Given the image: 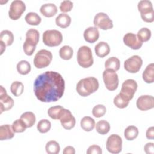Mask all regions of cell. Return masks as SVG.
Segmentation results:
<instances>
[{
	"mask_svg": "<svg viewBox=\"0 0 154 154\" xmlns=\"http://www.w3.org/2000/svg\"><path fill=\"white\" fill-rule=\"evenodd\" d=\"M65 89V82L61 75L54 71H46L38 75L34 82V94L43 102H56L61 98Z\"/></svg>",
	"mask_w": 154,
	"mask_h": 154,
	"instance_id": "1",
	"label": "cell"
},
{
	"mask_svg": "<svg viewBox=\"0 0 154 154\" xmlns=\"http://www.w3.org/2000/svg\"><path fill=\"white\" fill-rule=\"evenodd\" d=\"M99 84L94 77H87L80 79L76 84L77 93L81 96L86 97L97 90Z\"/></svg>",
	"mask_w": 154,
	"mask_h": 154,
	"instance_id": "2",
	"label": "cell"
},
{
	"mask_svg": "<svg viewBox=\"0 0 154 154\" xmlns=\"http://www.w3.org/2000/svg\"><path fill=\"white\" fill-rule=\"evenodd\" d=\"M77 61L83 68H88L93 64V58L91 49L87 46H81L77 52Z\"/></svg>",
	"mask_w": 154,
	"mask_h": 154,
	"instance_id": "3",
	"label": "cell"
},
{
	"mask_svg": "<svg viewBox=\"0 0 154 154\" xmlns=\"http://www.w3.org/2000/svg\"><path fill=\"white\" fill-rule=\"evenodd\" d=\"M138 10L143 21L151 23L154 20V11L151 1L141 0L138 3Z\"/></svg>",
	"mask_w": 154,
	"mask_h": 154,
	"instance_id": "4",
	"label": "cell"
},
{
	"mask_svg": "<svg viewBox=\"0 0 154 154\" xmlns=\"http://www.w3.org/2000/svg\"><path fill=\"white\" fill-rule=\"evenodd\" d=\"M63 41V35L61 32L56 29L45 31L43 34V43L49 47L57 46Z\"/></svg>",
	"mask_w": 154,
	"mask_h": 154,
	"instance_id": "5",
	"label": "cell"
},
{
	"mask_svg": "<svg viewBox=\"0 0 154 154\" xmlns=\"http://www.w3.org/2000/svg\"><path fill=\"white\" fill-rule=\"evenodd\" d=\"M52 60L51 52L46 49L38 51L34 58V64L37 69H43L49 65Z\"/></svg>",
	"mask_w": 154,
	"mask_h": 154,
	"instance_id": "6",
	"label": "cell"
},
{
	"mask_svg": "<svg viewBox=\"0 0 154 154\" xmlns=\"http://www.w3.org/2000/svg\"><path fill=\"white\" fill-rule=\"evenodd\" d=\"M103 80L106 88L109 91L116 90L119 85V77L116 72L105 69L102 74Z\"/></svg>",
	"mask_w": 154,
	"mask_h": 154,
	"instance_id": "7",
	"label": "cell"
},
{
	"mask_svg": "<svg viewBox=\"0 0 154 154\" xmlns=\"http://www.w3.org/2000/svg\"><path fill=\"white\" fill-rule=\"evenodd\" d=\"M93 23L96 28L103 30H107L113 28L112 20L107 14L100 12L96 14L94 17Z\"/></svg>",
	"mask_w": 154,
	"mask_h": 154,
	"instance_id": "8",
	"label": "cell"
},
{
	"mask_svg": "<svg viewBox=\"0 0 154 154\" xmlns=\"http://www.w3.org/2000/svg\"><path fill=\"white\" fill-rule=\"evenodd\" d=\"M107 150L111 153H119L122 149V139L117 134H112L107 139L106 143Z\"/></svg>",
	"mask_w": 154,
	"mask_h": 154,
	"instance_id": "9",
	"label": "cell"
},
{
	"mask_svg": "<svg viewBox=\"0 0 154 154\" xmlns=\"http://www.w3.org/2000/svg\"><path fill=\"white\" fill-rule=\"evenodd\" d=\"M26 5L21 0H14L11 2L8 11L9 17L12 20L19 19L25 11Z\"/></svg>",
	"mask_w": 154,
	"mask_h": 154,
	"instance_id": "10",
	"label": "cell"
},
{
	"mask_svg": "<svg viewBox=\"0 0 154 154\" xmlns=\"http://www.w3.org/2000/svg\"><path fill=\"white\" fill-rule=\"evenodd\" d=\"M142 64L143 60L138 55H135L125 61L124 68L129 73H135L140 70Z\"/></svg>",
	"mask_w": 154,
	"mask_h": 154,
	"instance_id": "11",
	"label": "cell"
},
{
	"mask_svg": "<svg viewBox=\"0 0 154 154\" xmlns=\"http://www.w3.org/2000/svg\"><path fill=\"white\" fill-rule=\"evenodd\" d=\"M137 83L134 79H126L122 85L120 93L128 97L129 100H131L137 90Z\"/></svg>",
	"mask_w": 154,
	"mask_h": 154,
	"instance_id": "12",
	"label": "cell"
},
{
	"mask_svg": "<svg viewBox=\"0 0 154 154\" xmlns=\"http://www.w3.org/2000/svg\"><path fill=\"white\" fill-rule=\"evenodd\" d=\"M60 120L62 126L67 130H70L74 128L76 124L75 117L72 115L70 111L65 108L62 111Z\"/></svg>",
	"mask_w": 154,
	"mask_h": 154,
	"instance_id": "13",
	"label": "cell"
},
{
	"mask_svg": "<svg viewBox=\"0 0 154 154\" xmlns=\"http://www.w3.org/2000/svg\"><path fill=\"white\" fill-rule=\"evenodd\" d=\"M14 106L13 99L9 96L6 91V90L1 85L0 91V113L1 114L3 111H8L13 108Z\"/></svg>",
	"mask_w": 154,
	"mask_h": 154,
	"instance_id": "14",
	"label": "cell"
},
{
	"mask_svg": "<svg viewBox=\"0 0 154 154\" xmlns=\"http://www.w3.org/2000/svg\"><path fill=\"white\" fill-rule=\"evenodd\" d=\"M137 107L141 111H147L154 107V98L150 95H142L136 102Z\"/></svg>",
	"mask_w": 154,
	"mask_h": 154,
	"instance_id": "15",
	"label": "cell"
},
{
	"mask_svg": "<svg viewBox=\"0 0 154 154\" xmlns=\"http://www.w3.org/2000/svg\"><path fill=\"white\" fill-rule=\"evenodd\" d=\"M123 39L125 45L134 50L139 49L143 45V43L139 40L137 35L132 32L126 33Z\"/></svg>",
	"mask_w": 154,
	"mask_h": 154,
	"instance_id": "16",
	"label": "cell"
},
{
	"mask_svg": "<svg viewBox=\"0 0 154 154\" xmlns=\"http://www.w3.org/2000/svg\"><path fill=\"white\" fill-rule=\"evenodd\" d=\"M99 37V31L97 28L95 26H90L85 29L84 32V40L90 43L96 42Z\"/></svg>",
	"mask_w": 154,
	"mask_h": 154,
	"instance_id": "17",
	"label": "cell"
},
{
	"mask_svg": "<svg viewBox=\"0 0 154 154\" xmlns=\"http://www.w3.org/2000/svg\"><path fill=\"white\" fill-rule=\"evenodd\" d=\"M40 37L39 32L34 28L29 29L26 33V40L25 42L33 46H37Z\"/></svg>",
	"mask_w": 154,
	"mask_h": 154,
	"instance_id": "18",
	"label": "cell"
},
{
	"mask_svg": "<svg viewBox=\"0 0 154 154\" xmlns=\"http://www.w3.org/2000/svg\"><path fill=\"white\" fill-rule=\"evenodd\" d=\"M40 11L44 16L46 17H51L57 14V7L52 3L44 4L40 7Z\"/></svg>",
	"mask_w": 154,
	"mask_h": 154,
	"instance_id": "19",
	"label": "cell"
},
{
	"mask_svg": "<svg viewBox=\"0 0 154 154\" xmlns=\"http://www.w3.org/2000/svg\"><path fill=\"white\" fill-rule=\"evenodd\" d=\"M94 51L97 57L103 58L109 54L110 47L106 42H100L95 46Z\"/></svg>",
	"mask_w": 154,
	"mask_h": 154,
	"instance_id": "20",
	"label": "cell"
},
{
	"mask_svg": "<svg viewBox=\"0 0 154 154\" xmlns=\"http://www.w3.org/2000/svg\"><path fill=\"white\" fill-rule=\"evenodd\" d=\"M14 132L10 125H3L0 126V140L1 141L13 138Z\"/></svg>",
	"mask_w": 154,
	"mask_h": 154,
	"instance_id": "21",
	"label": "cell"
},
{
	"mask_svg": "<svg viewBox=\"0 0 154 154\" xmlns=\"http://www.w3.org/2000/svg\"><path fill=\"white\" fill-rule=\"evenodd\" d=\"M56 25L61 28L68 27L71 23V17L66 13H60L55 19Z\"/></svg>",
	"mask_w": 154,
	"mask_h": 154,
	"instance_id": "22",
	"label": "cell"
},
{
	"mask_svg": "<svg viewBox=\"0 0 154 154\" xmlns=\"http://www.w3.org/2000/svg\"><path fill=\"white\" fill-rule=\"evenodd\" d=\"M143 79L146 83H153L154 81V64H149L143 73Z\"/></svg>",
	"mask_w": 154,
	"mask_h": 154,
	"instance_id": "23",
	"label": "cell"
},
{
	"mask_svg": "<svg viewBox=\"0 0 154 154\" xmlns=\"http://www.w3.org/2000/svg\"><path fill=\"white\" fill-rule=\"evenodd\" d=\"M129 99L128 97L123 94L122 93H119L114 98V104L119 108L123 109L126 107L129 104Z\"/></svg>",
	"mask_w": 154,
	"mask_h": 154,
	"instance_id": "24",
	"label": "cell"
},
{
	"mask_svg": "<svg viewBox=\"0 0 154 154\" xmlns=\"http://www.w3.org/2000/svg\"><path fill=\"white\" fill-rule=\"evenodd\" d=\"M80 125L83 130L89 132L94 129L95 126V121L90 116H85L81 119Z\"/></svg>",
	"mask_w": 154,
	"mask_h": 154,
	"instance_id": "25",
	"label": "cell"
},
{
	"mask_svg": "<svg viewBox=\"0 0 154 154\" xmlns=\"http://www.w3.org/2000/svg\"><path fill=\"white\" fill-rule=\"evenodd\" d=\"M20 119L24 122L27 128L32 127L35 123V114L31 111H27L23 113Z\"/></svg>",
	"mask_w": 154,
	"mask_h": 154,
	"instance_id": "26",
	"label": "cell"
},
{
	"mask_svg": "<svg viewBox=\"0 0 154 154\" xmlns=\"http://www.w3.org/2000/svg\"><path fill=\"white\" fill-rule=\"evenodd\" d=\"M120 66V60L116 57H111L107 59L105 63V69H110L114 72L119 70Z\"/></svg>",
	"mask_w": 154,
	"mask_h": 154,
	"instance_id": "27",
	"label": "cell"
},
{
	"mask_svg": "<svg viewBox=\"0 0 154 154\" xmlns=\"http://www.w3.org/2000/svg\"><path fill=\"white\" fill-rule=\"evenodd\" d=\"M14 41V35L9 30H3L0 33V42H3L6 46H10Z\"/></svg>",
	"mask_w": 154,
	"mask_h": 154,
	"instance_id": "28",
	"label": "cell"
},
{
	"mask_svg": "<svg viewBox=\"0 0 154 154\" xmlns=\"http://www.w3.org/2000/svg\"><path fill=\"white\" fill-rule=\"evenodd\" d=\"M138 135V129L135 126H128L124 131L125 138L129 141H132L135 139Z\"/></svg>",
	"mask_w": 154,
	"mask_h": 154,
	"instance_id": "29",
	"label": "cell"
},
{
	"mask_svg": "<svg viewBox=\"0 0 154 154\" xmlns=\"http://www.w3.org/2000/svg\"><path fill=\"white\" fill-rule=\"evenodd\" d=\"M25 20L30 25H38L40 23L42 19L36 13L29 12L25 16Z\"/></svg>",
	"mask_w": 154,
	"mask_h": 154,
	"instance_id": "30",
	"label": "cell"
},
{
	"mask_svg": "<svg viewBox=\"0 0 154 154\" xmlns=\"http://www.w3.org/2000/svg\"><path fill=\"white\" fill-rule=\"evenodd\" d=\"M96 130L101 135L106 134L110 130V125L108 122L105 120H99L96 123Z\"/></svg>",
	"mask_w": 154,
	"mask_h": 154,
	"instance_id": "31",
	"label": "cell"
},
{
	"mask_svg": "<svg viewBox=\"0 0 154 154\" xmlns=\"http://www.w3.org/2000/svg\"><path fill=\"white\" fill-rule=\"evenodd\" d=\"M17 72L23 75L28 74L31 71V65L30 63L26 60L20 61L16 66Z\"/></svg>",
	"mask_w": 154,
	"mask_h": 154,
	"instance_id": "32",
	"label": "cell"
},
{
	"mask_svg": "<svg viewBox=\"0 0 154 154\" xmlns=\"http://www.w3.org/2000/svg\"><path fill=\"white\" fill-rule=\"evenodd\" d=\"M73 53V49L68 45L63 46L60 48L59 51L60 57L64 60H70L72 58Z\"/></svg>",
	"mask_w": 154,
	"mask_h": 154,
	"instance_id": "33",
	"label": "cell"
},
{
	"mask_svg": "<svg viewBox=\"0 0 154 154\" xmlns=\"http://www.w3.org/2000/svg\"><path fill=\"white\" fill-rule=\"evenodd\" d=\"M24 90V86L22 82L20 81H14L10 86V91L12 94L16 97L20 96Z\"/></svg>",
	"mask_w": 154,
	"mask_h": 154,
	"instance_id": "34",
	"label": "cell"
},
{
	"mask_svg": "<svg viewBox=\"0 0 154 154\" xmlns=\"http://www.w3.org/2000/svg\"><path fill=\"white\" fill-rule=\"evenodd\" d=\"M45 149L48 154H58L60 152V147L56 141L51 140L46 143Z\"/></svg>",
	"mask_w": 154,
	"mask_h": 154,
	"instance_id": "35",
	"label": "cell"
},
{
	"mask_svg": "<svg viewBox=\"0 0 154 154\" xmlns=\"http://www.w3.org/2000/svg\"><path fill=\"white\" fill-rule=\"evenodd\" d=\"M64 108L60 105H57L50 107L48 111V116L54 120L60 119L61 114Z\"/></svg>",
	"mask_w": 154,
	"mask_h": 154,
	"instance_id": "36",
	"label": "cell"
},
{
	"mask_svg": "<svg viewBox=\"0 0 154 154\" xmlns=\"http://www.w3.org/2000/svg\"><path fill=\"white\" fill-rule=\"evenodd\" d=\"M137 36L142 43L147 42L151 37V31L147 28H142L138 31Z\"/></svg>",
	"mask_w": 154,
	"mask_h": 154,
	"instance_id": "37",
	"label": "cell"
},
{
	"mask_svg": "<svg viewBox=\"0 0 154 154\" xmlns=\"http://www.w3.org/2000/svg\"><path fill=\"white\" fill-rule=\"evenodd\" d=\"M51 128V122L47 119H42L40 120L37 125V130L40 133H46L48 132Z\"/></svg>",
	"mask_w": 154,
	"mask_h": 154,
	"instance_id": "38",
	"label": "cell"
},
{
	"mask_svg": "<svg viewBox=\"0 0 154 154\" xmlns=\"http://www.w3.org/2000/svg\"><path fill=\"white\" fill-rule=\"evenodd\" d=\"M12 129L13 131L16 133H20L23 132L25 131L26 128H27L26 125L24 122L20 119L16 120L12 124Z\"/></svg>",
	"mask_w": 154,
	"mask_h": 154,
	"instance_id": "39",
	"label": "cell"
},
{
	"mask_svg": "<svg viewBox=\"0 0 154 154\" xmlns=\"http://www.w3.org/2000/svg\"><path fill=\"white\" fill-rule=\"evenodd\" d=\"M106 108L105 106H104L103 105L99 104L93 107L92 110V114L94 117L99 118L103 116L106 113Z\"/></svg>",
	"mask_w": 154,
	"mask_h": 154,
	"instance_id": "40",
	"label": "cell"
},
{
	"mask_svg": "<svg viewBox=\"0 0 154 154\" xmlns=\"http://www.w3.org/2000/svg\"><path fill=\"white\" fill-rule=\"evenodd\" d=\"M73 2L69 0H65L61 2L60 9L61 12L66 13L70 11L73 8Z\"/></svg>",
	"mask_w": 154,
	"mask_h": 154,
	"instance_id": "41",
	"label": "cell"
},
{
	"mask_svg": "<svg viewBox=\"0 0 154 154\" xmlns=\"http://www.w3.org/2000/svg\"><path fill=\"white\" fill-rule=\"evenodd\" d=\"M102 153V149L97 145H91L87 150V154H101Z\"/></svg>",
	"mask_w": 154,
	"mask_h": 154,
	"instance_id": "42",
	"label": "cell"
},
{
	"mask_svg": "<svg viewBox=\"0 0 154 154\" xmlns=\"http://www.w3.org/2000/svg\"><path fill=\"white\" fill-rule=\"evenodd\" d=\"M35 48H36L35 46H31V45H28L25 42L23 43V51L25 53V54L27 55H29V56L32 55L33 54L34 52L35 51Z\"/></svg>",
	"mask_w": 154,
	"mask_h": 154,
	"instance_id": "43",
	"label": "cell"
},
{
	"mask_svg": "<svg viewBox=\"0 0 154 154\" xmlns=\"http://www.w3.org/2000/svg\"><path fill=\"white\" fill-rule=\"evenodd\" d=\"M144 152L147 154L154 153V144L153 143H148L144 147Z\"/></svg>",
	"mask_w": 154,
	"mask_h": 154,
	"instance_id": "44",
	"label": "cell"
},
{
	"mask_svg": "<svg viewBox=\"0 0 154 154\" xmlns=\"http://www.w3.org/2000/svg\"><path fill=\"white\" fill-rule=\"evenodd\" d=\"M146 135L147 139L153 140L154 138V128L153 126H151L147 129Z\"/></svg>",
	"mask_w": 154,
	"mask_h": 154,
	"instance_id": "45",
	"label": "cell"
},
{
	"mask_svg": "<svg viewBox=\"0 0 154 154\" xmlns=\"http://www.w3.org/2000/svg\"><path fill=\"white\" fill-rule=\"evenodd\" d=\"M64 154H75V150L72 146H67L63 150Z\"/></svg>",
	"mask_w": 154,
	"mask_h": 154,
	"instance_id": "46",
	"label": "cell"
},
{
	"mask_svg": "<svg viewBox=\"0 0 154 154\" xmlns=\"http://www.w3.org/2000/svg\"><path fill=\"white\" fill-rule=\"evenodd\" d=\"M0 46H1V55H2L4 51L5 50L6 45L2 42H0Z\"/></svg>",
	"mask_w": 154,
	"mask_h": 154,
	"instance_id": "47",
	"label": "cell"
}]
</instances>
